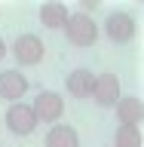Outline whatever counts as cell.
<instances>
[{
	"mask_svg": "<svg viewBox=\"0 0 144 147\" xmlns=\"http://www.w3.org/2000/svg\"><path fill=\"white\" fill-rule=\"evenodd\" d=\"M64 37H68V43L77 46V49H89V46L98 40V25H95L92 16L71 12L68 22H64Z\"/></svg>",
	"mask_w": 144,
	"mask_h": 147,
	"instance_id": "cell-1",
	"label": "cell"
},
{
	"mask_svg": "<svg viewBox=\"0 0 144 147\" xmlns=\"http://www.w3.org/2000/svg\"><path fill=\"white\" fill-rule=\"evenodd\" d=\"M104 37H107L110 43H117V46H123V43H132L135 40V16L132 12H126V9H114V12H107V18H104Z\"/></svg>",
	"mask_w": 144,
	"mask_h": 147,
	"instance_id": "cell-2",
	"label": "cell"
},
{
	"mask_svg": "<svg viewBox=\"0 0 144 147\" xmlns=\"http://www.w3.org/2000/svg\"><path fill=\"white\" fill-rule=\"evenodd\" d=\"M6 52L16 55V64H22V67H34V64L43 61L46 46H43V40H40L37 34H18Z\"/></svg>",
	"mask_w": 144,
	"mask_h": 147,
	"instance_id": "cell-3",
	"label": "cell"
},
{
	"mask_svg": "<svg viewBox=\"0 0 144 147\" xmlns=\"http://www.w3.org/2000/svg\"><path fill=\"white\" fill-rule=\"evenodd\" d=\"M31 110H34L37 123H52L55 126V123L64 117V98L58 92H52V89H43V92H37Z\"/></svg>",
	"mask_w": 144,
	"mask_h": 147,
	"instance_id": "cell-4",
	"label": "cell"
},
{
	"mask_svg": "<svg viewBox=\"0 0 144 147\" xmlns=\"http://www.w3.org/2000/svg\"><path fill=\"white\" fill-rule=\"evenodd\" d=\"M120 77L114 71H104V74H95V83H92V101L98 107H114L120 101Z\"/></svg>",
	"mask_w": 144,
	"mask_h": 147,
	"instance_id": "cell-5",
	"label": "cell"
},
{
	"mask_svg": "<svg viewBox=\"0 0 144 147\" xmlns=\"http://www.w3.org/2000/svg\"><path fill=\"white\" fill-rule=\"evenodd\" d=\"M3 119H6V129L12 132V135H18V138L31 135V132L37 129V117H34V110H31V104H25V101L9 104Z\"/></svg>",
	"mask_w": 144,
	"mask_h": 147,
	"instance_id": "cell-6",
	"label": "cell"
},
{
	"mask_svg": "<svg viewBox=\"0 0 144 147\" xmlns=\"http://www.w3.org/2000/svg\"><path fill=\"white\" fill-rule=\"evenodd\" d=\"M31 89V83L22 71L16 67H9V71H0V98L9 101V104H16L18 98H25V92Z\"/></svg>",
	"mask_w": 144,
	"mask_h": 147,
	"instance_id": "cell-7",
	"label": "cell"
},
{
	"mask_svg": "<svg viewBox=\"0 0 144 147\" xmlns=\"http://www.w3.org/2000/svg\"><path fill=\"white\" fill-rule=\"evenodd\" d=\"M117 110V119L120 126H138L141 129V119H144V101L138 95H120V101L114 104Z\"/></svg>",
	"mask_w": 144,
	"mask_h": 147,
	"instance_id": "cell-8",
	"label": "cell"
},
{
	"mask_svg": "<svg viewBox=\"0 0 144 147\" xmlns=\"http://www.w3.org/2000/svg\"><path fill=\"white\" fill-rule=\"evenodd\" d=\"M92 83H95V74L89 67H77V71L68 74V80H64V89L71 98H89L92 95Z\"/></svg>",
	"mask_w": 144,
	"mask_h": 147,
	"instance_id": "cell-9",
	"label": "cell"
},
{
	"mask_svg": "<svg viewBox=\"0 0 144 147\" xmlns=\"http://www.w3.org/2000/svg\"><path fill=\"white\" fill-rule=\"evenodd\" d=\"M43 144L46 147H80V135H77V129L68 126V123H55V126H49Z\"/></svg>",
	"mask_w": 144,
	"mask_h": 147,
	"instance_id": "cell-10",
	"label": "cell"
},
{
	"mask_svg": "<svg viewBox=\"0 0 144 147\" xmlns=\"http://www.w3.org/2000/svg\"><path fill=\"white\" fill-rule=\"evenodd\" d=\"M68 6L64 3H58V0H46L43 6H40V25L49 28V31H58V28H64V22H68Z\"/></svg>",
	"mask_w": 144,
	"mask_h": 147,
	"instance_id": "cell-11",
	"label": "cell"
},
{
	"mask_svg": "<svg viewBox=\"0 0 144 147\" xmlns=\"http://www.w3.org/2000/svg\"><path fill=\"white\" fill-rule=\"evenodd\" d=\"M114 144H117V147H141L144 144L141 129H138V126H117V132H114Z\"/></svg>",
	"mask_w": 144,
	"mask_h": 147,
	"instance_id": "cell-12",
	"label": "cell"
},
{
	"mask_svg": "<svg viewBox=\"0 0 144 147\" xmlns=\"http://www.w3.org/2000/svg\"><path fill=\"white\" fill-rule=\"evenodd\" d=\"M95 9H98L95 0H80V12H83V16H89V12H95Z\"/></svg>",
	"mask_w": 144,
	"mask_h": 147,
	"instance_id": "cell-13",
	"label": "cell"
},
{
	"mask_svg": "<svg viewBox=\"0 0 144 147\" xmlns=\"http://www.w3.org/2000/svg\"><path fill=\"white\" fill-rule=\"evenodd\" d=\"M6 55H9V52H6V43H3V37H0V61H3Z\"/></svg>",
	"mask_w": 144,
	"mask_h": 147,
	"instance_id": "cell-14",
	"label": "cell"
}]
</instances>
